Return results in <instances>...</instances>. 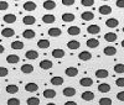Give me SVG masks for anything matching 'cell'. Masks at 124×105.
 <instances>
[{
  "label": "cell",
  "instance_id": "cell-33",
  "mask_svg": "<svg viewBox=\"0 0 124 105\" xmlns=\"http://www.w3.org/2000/svg\"><path fill=\"white\" fill-rule=\"evenodd\" d=\"M44 7L46 10H54L56 7V3L54 0H46V1H44Z\"/></svg>",
  "mask_w": 124,
  "mask_h": 105
},
{
  "label": "cell",
  "instance_id": "cell-37",
  "mask_svg": "<svg viewBox=\"0 0 124 105\" xmlns=\"http://www.w3.org/2000/svg\"><path fill=\"white\" fill-rule=\"evenodd\" d=\"M113 69H114V72L118 73V74H123V73H124V64H123V63H118V64L114 66Z\"/></svg>",
  "mask_w": 124,
  "mask_h": 105
},
{
  "label": "cell",
  "instance_id": "cell-12",
  "mask_svg": "<svg viewBox=\"0 0 124 105\" xmlns=\"http://www.w3.org/2000/svg\"><path fill=\"white\" fill-rule=\"evenodd\" d=\"M103 52H104L106 56H114L117 53V48L114 46H107V47H104Z\"/></svg>",
  "mask_w": 124,
  "mask_h": 105
},
{
  "label": "cell",
  "instance_id": "cell-34",
  "mask_svg": "<svg viewBox=\"0 0 124 105\" xmlns=\"http://www.w3.org/2000/svg\"><path fill=\"white\" fill-rule=\"evenodd\" d=\"M24 9L26 11H34V10H36V4L34 1H26L24 4Z\"/></svg>",
  "mask_w": 124,
  "mask_h": 105
},
{
  "label": "cell",
  "instance_id": "cell-8",
  "mask_svg": "<svg viewBox=\"0 0 124 105\" xmlns=\"http://www.w3.org/2000/svg\"><path fill=\"white\" fill-rule=\"evenodd\" d=\"M65 74H66L67 77H76V76L78 74V69H77L76 67H68V68H66V70H65Z\"/></svg>",
  "mask_w": 124,
  "mask_h": 105
},
{
  "label": "cell",
  "instance_id": "cell-38",
  "mask_svg": "<svg viewBox=\"0 0 124 105\" xmlns=\"http://www.w3.org/2000/svg\"><path fill=\"white\" fill-rule=\"evenodd\" d=\"M26 103H27V105H39L40 104V99L36 98V97H30Z\"/></svg>",
  "mask_w": 124,
  "mask_h": 105
},
{
  "label": "cell",
  "instance_id": "cell-50",
  "mask_svg": "<svg viewBox=\"0 0 124 105\" xmlns=\"http://www.w3.org/2000/svg\"><path fill=\"white\" fill-rule=\"evenodd\" d=\"M120 46H122V47H123V48H124V40H123V41H122V43H120Z\"/></svg>",
  "mask_w": 124,
  "mask_h": 105
},
{
  "label": "cell",
  "instance_id": "cell-32",
  "mask_svg": "<svg viewBox=\"0 0 124 105\" xmlns=\"http://www.w3.org/2000/svg\"><path fill=\"white\" fill-rule=\"evenodd\" d=\"M21 72L25 74H30V73L34 72V66L32 64H23L21 66Z\"/></svg>",
  "mask_w": 124,
  "mask_h": 105
},
{
  "label": "cell",
  "instance_id": "cell-35",
  "mask_svg": "<svg viewBox=\"0 0 124 105\" xmlns=\"http://www.w3.org/2000/svg\"><path fill=\"white\" fill-rule=\"evenodd\" d=\"M19 91V87L15 85V84H10V85L6 87V93L9 94H16Z\"/></svg>",
  "mask_w": 124,
  "mask_h": 105
},
{
  "label": "cell",
  "instance_id": "cell-1",
  "mask_svg": "<svg viewBox=\"0 0 124 105\" xmlns=\"http://www.w3.org/2000/svg\"><path fill=\"white\" fill-rule=\"evenodd\" d=\"M1 36H4V37H6V38L13 37V36H15V31H14L11 27H5V28L1 30Z\"/></svg>",
  "mask_w": 124,
  "mask_h": 105
},
{
  "label": "cell",
  "instance_id": "cell-3",
  "mask_svg": "<svg viewBox=\"0 0 124 105\" xmlns=\"http://www.w3.org/2000/svg\"><path fill=\"white\" fill-rule=\"evenodd\" d=\"M55 20H56V17H55V15H52V14H46V15H44L42 16V22L44 24H54L55 22Z\"/></svg>",
  "mask_w": 124,
  "mask_h": 105
},
{
  "label": "cell",
  "instance_id": "cell-45",
  "mask_svg": "<svg viewBox=\"0 0 124 105\" xmlns=\"http://www.w3.org/2000/svg\"><path fill=\"white\" fill-rule=\"evenodd\" d=\"M9 7V4L6 1H0V11H3V10H8Z\"/></svg>",
  "mask_w": 124,
  "mask_h": 105
},
{
  "label": "cell",
  "instance_id": "cell-10",
  "mask_svg": "<svg viewBox=\"0 0 124 105\" xmlns=\"http://www.w3.org/2000/svg\"><path fill=\"white\" fill-rule=\"evenodd\" d=\"M51 84H52V85H55V87H60V85H62V84H63V78L62 77H58V76H56V77H52L51 78Z\"/></svg>",
  "mask_w": 124,
  "mask_h": 105
},
{
  "label": "cell",
  "instance_id": "cell-30",
  "mask_svg": "<svg viewBox=\"0 0 124 105\" xmlns=\"http://www.w3.org/2000/svg\"><path fill=\"white\" fill-rule=\"evenodd\" d=\"M98 91L99 93H108V91H110V85L107 83H102L98 85Z\"/></svg>",
  "mask_w": 124,
  "mask_h": 105
},
{
  "label": "cell",
  "instance_id": "cell-44",
  "mask_svg": "<svg viewBox=\"0 0 124 105\" xmlns=\"http://www.w3.org/2000/svg\"><path fill=\"white\" fill-rule=\"evenodd\" d=\"M61 3L65 6H71V5L75 4V0H61Z\"/></svg>",
  "mask_w": 124,
  "mask_h": 105
},
{
  "label": "cell",
  "instance_id": "cell-46",
  "mask_svg": "<svg viewBox=\"0 0 124 105\" xmlns=\"http://www.w3.org/2000/svg\"><path fill=\"white\" fill-rule=\"evenodd\" d=\"M117 99L120 100V101H124V91H119L117 94Z\"/></svg>",
  "mask_w": 124,
  "mask_h": 105
},
{
  "label": "cell",
  "instance_id": "cell-24",
  "mask_svg": "<svg viewBox=\"0 0 124 105\" xmlns=\"http://www.w3.org/2000/svg\"><path fill=\"white\" fill-rule=\"evenodd\" d=\"M62 93H63L65 97H73V95H76V89L72 88V87H67V88L63 89Z\"/></svg>",
  "mask_w": 124,
  "mask_h": 105
},
{
  "label": "cell",
  "instance_id": "cell-51",
  "mask_svg": "<svg viewBox=\"0 0 124 105\" xmlns=\"http://www.w3.org/2000/svg\"><path fill=\"white\" fill-rule=\"evenodd\" d=\"M102 1H108V0H102Z\"/></svg>",
  "mask_w": 124,
  "mask_h": 105
},
{
  "label": "cell",
  "instance_id": "cell-53",
  "mask_svg": "<svg viewBox=\"0 0 124 105\" xmlns=\"http://www.w3.org/2000/svg\"><path fill=\"white\" fill-rule=\"evenodd\" d=\"M123 32H124V27H123Z\"/></svg>",
  "mask_w": 124,
  "mask_h": 105
},
{
  "label": "cell",
  "instance_id": "cell-2",
  "mask_svg": "<svg viewBox=\"0 0 124 105\" xmlns=\"http://www.w3.org/2000/svg\"><path fill=\"white\" fill-rule=\"evenodd\" d=\"M25 90L27 91V93H35V91H37L39 90V85L36 83H27L26 85H25Z\"/></svg>",
  "mask_w": 124,
  "mask_h": 105
},
{
  "label": "cell",
  "instance_id": "cell-11",
  "mask_svg": "<svg viewBox=\"0 0 124 105\" xmlns=\"http://www.w3.org/2000/svg\"><path fill=\"white\" fill-rule=\"evenodd\" d=\"M119 25V21L117 20V19H114V17H110V19H108L107 21H106V26L107 27H110V28H114V27H117Z\"/></svg>",
  "mask_w": 124,
  "mask_h": 105
},
{
  "label": "cell",
  "instance_id": "cell-31",
  "mask_svg": "<svg viewBox=\"0 0 124 105\" xmlns=\"http://www.w3.org/2000/svg\"><path fill=\"white\" fill-rule=\"evenodd\" d=\"M62 20H63L65 22H72V21H75V15L72 13H65L62 15Z\"/></svg>",
  "mask_w": 124,
  "mask_h": 105
},
{
  "label": "cell",
  "instance_id": "cell-6",
  "mask_svg": "<svg viewBox=\"0 0 124 105\" xmlns=\"http://www.w3.org/2000/svg\"><path fill=\"white\" fill-rule=\"evenodd\" d=\"M67 34L70 36H77L81 34V28L78 26H70L68 30H67Z\"/></svg>",
  "mask_w": 124,
  "mask_h": 105
},
{
  "label": "cell",
  "instance_id": "cell-29",
  "mask_svg": "<svg viewBox=\"0 0 124 105\" xmlns=\"http://www.w3.org/2000/svg\"><path fill=\"white\" fill-rule=\"evenodd\" d=\"M20 61V57L16 56V55H9L6 57V62L10 63V64H15V63H17Z\"/></svg>",
  "mask_w": 124,
  "mask_h": 105
},
{
  "label": "cell",
  "instance_id": "cell-18",
  "mask_svg": "<svg viewBox=\"0 0 124 105\" xmlns=\"http://www.w3.org/2000/svg\"><path fill=\"white\" fill-rule=\"evenodd\" d=\"M3 20H4V22H6V24H14L16 21V16L14 14H6V15H4Z\"/></svg>",
  "mask_w": 124,
  "mask_h": 105
},
{
  "label": "cell",
  "instance_id": "cell-13",
  "mask_svg": "<svg viewBox=\"0 0 124 105\" xmlns=\"http://www.w3.org/2000/svg\"><path fill=\"white\" fill-rule=\"evenodd\" d=\"M86 45H87V47H89V48H97V47L99 46V41H98L97 38H88L87 42H86Z\"/></svg>",
  "mask_w": 124,
  "mask_h": 105
},
{
  "label": "cell",
  "instance_id": "cell-48",
  "mask_svg": "<svg viewBox=\"0 0 124 105\" xmlns=\"http://www.w3.org/2000/svg\"><path fill=\"white\" fill-rule=\"evenodd\" d=\"M4 51H5L4 46H1V45H0V53H4Z\"/></svg>",
  "mask_w": 124,
  "mask_h": 105
},
{
  "label": "cell",
  "instance_id": "cell-40",
  "mask_svg": "<svg viewBox=\"0 0 124 105\" xmlns=\"http://www.w3.org/2000/svg\"><path fill=\"white\" fill-rule=\"evenodd\" d=\"M81 4L83 6H93L94 0H81Z\"/></svg>",
  "mask_w": 124,
  "mask_h": 105
},
{
  "label": "cell",
  "instance_id": "cell-21",
  "mask_svg": "<svg viewBox=\"0 0 124 105\" xmlns=\"http://www.w3.org/2000/svg\"><path fill=\"white\" fill-rule=\"evenodd\" d=\"M98 11H99V14H102V15H109V14L112 13V7L108 6V5H102V6H99Z\"/></svg>",
  "mask_w": 124,
  "mask_h": 105
},
{
  "label": "cell",
  "instance_id": "cell-42",
  "mask_svg": "<svg viewBox=\"0 0 124 105\" xmlns=\"http://www.w3.org/2000/svg\"><path fill=\"white\" fill-rule=\"evenodd\" d=\"M116 85L117 87H120V88H124V78L123 77H120V78H118L116 80Z\"/></svg>",
  "mask_w": 124,
  "mask_h": 105
},
{
  "label": "cell",
  "instance_id": "cell-52",
  "mask_svg": "<svg viewBox=\"0 0 124 105\" xmlns=\"http://www.w3.org/2000/svg\"><path fill=\"white\" fill-rule=\"evenodd\" d=\"M14 1H20V0H14Z\"/></svg>",
  "mask_w": 124,
  "mask_h": 105
},
{
  "label": "cell",
  "instance_id": "cell-20",
  "mask_svg": "<svg viewBox=\"0 0 124 105\" xmlns=\"http://www.w3.org/2000/svg\"><path fill=\"white\" fill-rule=\"evenodd\" d=\"M81 17H82L83 21H91V20L94 19V14H93L92 11H83L82 15H81Z\"/></svg>",
  "mask_w": 124,
  "mask_h": 105
},
{
  "label": "cell",
  "instance_id": "cell-28",
  "mask_svg": "<svg viewBox=\"0 0 124 105\" xmlns=\"http://www.w3.org/2000/svg\"><path fill=\"white\" fill-rule=\"evenodd\" d=\"M25 57L27 59H37L39 53H37L36 51H34V49H30V51H27L26 53H25Z\"/></svg>",
  "mask_w": 124,
  "mask_h": 105
},
{
  "label": "cell",
  "instance_id": "cell-23",
  "mask_svg": "<svg viewBox=\"0 0 124 105\" xmlns=\"http://www.w3.org/2000/svg\"><path fill=\"white\" fill-rule=\"evenodd\" d=\"M35 36H36L35 31H34V30H30V28L25 30L24 32H23V37H24V38H27V40H31V38H34Z\"/></svg>",
  "mask_w": 124,
  "mask_h": 105
},
{
  "label": "cell",
  "instance_id": "cell-26",
  "mask_svg": "<svg viewBox=\"0 0 124 105\" xmlns=\"http://www.w3.org/2000/svg\"><path fill=\"white\" fill-rule=\"evenodd\" d=\"M108 76H109V73H108L107 69H98V70H96V77L97 78L103 79V78H107Z\"/></svg>",
  "mask_w": 124,
  "mask_h": 105
},
{
  "label": "cell",
  "instance_id": "cell-16",
  "mask_svg": "<svg viewBox=\"0 0 124 105\" xmlns=\"http://www.w3.org/2000/svg\"><path fill=\"white\" fill-rule=\"evenodd\" d=\"M42 95H44L46 99H54L57 94H56V91H55L54 89H45Z\"/></svg>",
  "mask_w": 124,
  "mask_h": 105
},
{
  "label": "cell",
  "instance_id": "cell-19",
  "mask_svg": "<svg viewBox=\"0 0 124 105\" xmlns=\"http://www.w3.org/2000/svg\"><path fill=\"white\" fill-rule=\"evenodd\" d=\"M81 97H82V99L86 100V101H91V100L94 99V93H93V91H83Z\"/></svg>",
  "mask_w": 124,
  "mask_h": 105
},
{
  "label": "cell",
  "instance_id": "cell-5",
  "mask_svg": "<svg viewBox=\"0 0 124 105\" xmlns=\"http://www.w3.org/2000/svg\"><path fill=\"white\" fill-rule=\"evenodd\" d=\"M87 32L91 34V35H97L101 32V27L98 25H89L87 27Z\"/></svg>",
  "mask_w": 124,
  "mask_h": 105
},
{
  "label": "cell",
  "instance_id": "cell-36",
  "mask_svg": "<svg viewBox=\"0 0 124 105\" xmlns=\"http://www.w3.org/2000/svg\"><path fill=\"white\" fill-rule=\"evenodd\" d=\"M11 48L13 49H23L24 48V43L21 41H14V42H11Z\"/></svg>",
  "mask_w": 124,
  "mask_h": 105
},
{
  "label": "cell",
  "instance_id": "cell-41",
  "mask_svg": "<svg viewBox=\"0 0 124 105\" xmlns=\"http://www.w3.org/2000/svg\"><path fill=\"white\" fill-rule=\"evenodd\" d=\"M19 104H20V100L16 98H11L8 100V105H19Z\"/></svg>",
  "mask_w": 124,
  "mask_h": 105
},
{
  "label": "cell",
  "instance_id": "cell-43",
  "mask_svg": "<svg viewBox=\"0 0 124 105\" xmlns=\"http://www.w3.org/2000/svg\"><path fill=\"white\" fill-rule=\"evenodd\" d=\"M8 73H9L8 68H5V67H0V77H6V76H8Z\"/></svg>",
  "mask_w": 124,
  "mask_h": 105
},
{
  "label": "cell",
  "instance_id": "cell-14",
  "mask_svg": "<svg viewBox=\"0 0 124 105\" xmlns=\"http://www.w3.org/2000/svg\"><path fill=\"white\" fill-rule=\"evenodd\" d=\"M79 47H81V43L78 41H76V40H71V41L67 42V48H70L72 51H75V49H77Z\"/></svg>",
  "mask_w": 124,
  "mask_h": 105
},
{
  "label": "cell",
  "instance_id": "cell-15",
  "mask_svg": "<svg viewBox=\"0 0 124 105\" xmlns=\"http://www.w3.org/2000/svg\"><path fill=\"white\" fill-rule=\"evenodd\" d=\"M52 57L54 58H57V59H61L65 57V51L61 49V48H56L52 51Z\"/></svg>",
  "mask_w": 124,
  "mask_h": 105
},
{
  "label": "cell",
  "instance_id": "cell-27",
  "mask_svg": "<svg viewBox=\"0 0 124 105\" xmlns=\"http://www.w3.org/2000/svg\"><path fill=\"white\" fill-rule=\"evenodd\" d=\"M37 46H39L40 48H42V49L48 48V47H50V41H48V40H46V38L39 40V41H37Z\"/></svg>",
  "mask_w": 124,
  "mask_h": 105
},
{
  "label": "cell",
  "instance_id": "cell-39",
  "mask_svg": "<svg viewBox=\"0 0 124 105\" xmlns=\"http://www.w3.org/2000/svg\"><path fill=\"white\" fill-rule=\"evenodd\" d=\"M98 103L101 105H110L112 104V99L110 98H101Z\"/></svg>",
  "mask_w": 124,
  "mask_h": 105
},
{
  "label": "cell",
  "instance_id": "cell-7",
  "mask_svg": "<svg viewBox=\"0 0 124 105\" xmlns=\"http://www.w3.org/2000/svg\"><path fill=\"white\" fill-rule=\"evenodd\" d=\"M61 34H62V31L58 27H51V28H48V36H51V37H58V36H61Z\"/></svg>",
  "mask_w": 124,
  "mask_h": 105
},
{
  "label": "cell",
  "instance_id": "cell-25",
  "mask_svg": "<svg viewBox=\"0 0 124 105\" xmlns=\"http://www.w3.org/2000/svg\"><path fill=\"white\" fill-rule=\"evenodd\" d=\"M78 58L81 61H89L92 58V55H91V52H87V51H82L81 53L78 55Z\"/></svg>",
  "mask_w": 124,
  "mask_h": 105
},
{
  "label": "cell",
  "instance_id": "cell-22",
  "mask_svg": "<svg viewBox=\"0 0 124 105\" xmlns=\"http://www.w3.org/2000/svg\"><path fill=\"white\" fill-rule=\"evenodd\" d=\"M117 38H118V36L116 32H107L104 35V40L107 42H114V41H117Z\"/></svg>",
  "mask_w": 124,
  "mask_h": 105
},
{
  "label": "cell",
  "instance_id": "cell-49",
  "mask_svg": "<svg viewBox=\"0 0 124 105\" xmlns=\"http://www.w3.org/2000/svg\"><path fill=\"white\" fill-rule=\"evenodd\" d=\"M66 105H76V103H75V101H67Z\"/></svg>",
  "mask_w": 124,
  "mask_h": 105
},
{
  "label": "cell",
  "instance_id": "cell-9",
  "mask_svg": "<svg viewBox=\"0 0 124 105\" xmlns=\"http://www.w3.org/2000/svg\"><path fill=\"white\" fill-rule=\"evenodd\" d=\"M79 85L81 87H92L93 85V79L92 78H88V77H85L79 80Z\"/></svg>",
  "mask_w": 124,
  "mask_h": 105
},
{
  "label": "cell",
  "instance_id": "cell-4",
  "mask_svg": "<svg viewBox=\"0 0 124 105\" xmlns=\"http://www.w3.org/2000/svg\"><path fill=\"white\" fill-rule=\"evenodd\" d=\"M39 66H40L41 69H46V70H47V69H51V68H52L54 64H52V62H51L50 59H44V61L40 62Z\"/></svg>",
  "mask_w": 124,
  "mask_h": 105
},
{
  "label": "cell",
  "instance_id": "cell-47",
  "mask_svg": "<svg viewBox=\"0 0 124 105\" xmlns=\"http://www.w3.org/2000/svg\"><path fill=\"white\" fill-rule=\"evenodd\" d=\"M116 5H117L118 7H120V9H124V0H117Z\"/></svg>",
  "mask_w": 124,
  "mask_h": 105
},
{
  "label": "cell",
  "instance_id": "cell-17",
  "mask_svg": "<svg viewBox=\"0 0 124 105\" xmlns=\"http://www.w3.org/2000/svg\"><path fill=\"white\" fill-rule=\"evenodd\" d=\"M23 22H24L25 25L30 26V25H34V24L36 22V19H35V16L27 15V16H24V19H23Z\"/></svg>",
  "mask_w": 124,
  "mask_h": 105
}]
</instances>
